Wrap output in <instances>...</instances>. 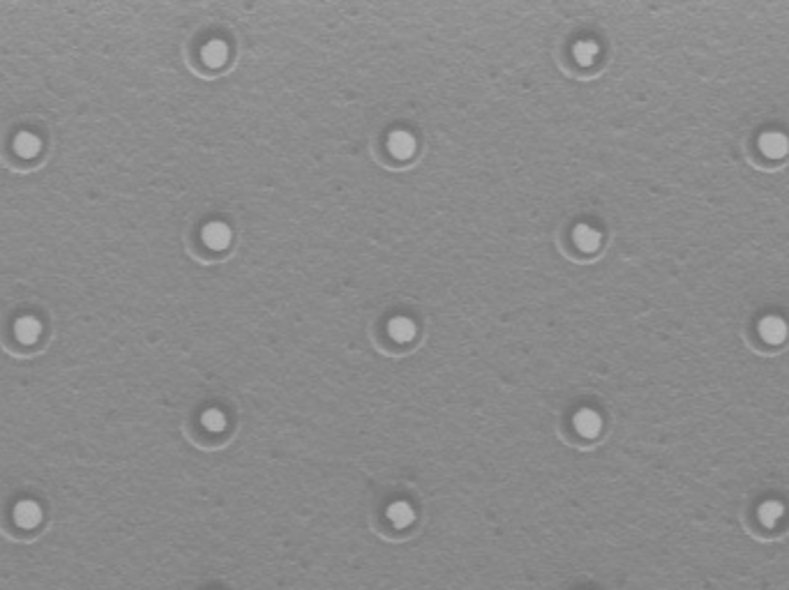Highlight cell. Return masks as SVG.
<instances>
[{
	"mask_svg": "<svg viewBox=\"0 0 789 590\" xmlns=\"http://www.w3.org/2000/svg\"><path fill=\"white\" fill-rule=\"evenodd\" d=\"M203 243L210 249H224L231 243V231L227 224L222 222H210L203 229Z\"/></svg>",
	"mask_w": 789,
	"mask_h": 590,
	"instance_id": "4",
	"label": "cell"
},
{
	"mask_svg": "<svg viewBox=\"0 0 789 590\" xmlns=\"http://www.w3.org/2000/svg\"><path fill=\"white\" fill-rule=\"evenodd\" d=\"M575 56H577V60L581 65H588L598 56V46L593 44V41H579V44L575 46Z\"/></svg>",
	"mask_w": 789,
	"mask_h": 590,
	"instance_id": "15",
	"label": "cell"
},
{
	"mask_svg": "<svg viewBox=\"0 0 789 590\" xmlns=\"http://www.w3.org/2000/svg\"><path fill=\"white\" fill-rule=\"evenodd\" d=\"M12 514H14L16 526H19V528H26V530L35 528L37 523L42 521V517H44V512H42V505H39L37 501H30V498H26V501H19V503H16Z\"/></svg>",
	"mask_w": 789,
	"mask_h": 590,
	"instance_id": "1",
	"label": "cell"
},
{
	"mask_svg": "<svg viewBox=\"0 0 789 590\" xmlns=\"http://www.w3.org/2000/svg\"><path fill=\"white\" fill-rule=\"evenodd\" d=\"M388 519H390V523H393L395 528H406V526H411V523H413L415 512H413V508H411L409 503L397 501V503H393L388 508Z\"/></svg>",
	"mask_w": 789,
	"mask_h": 590,
	"instance_id": "8",
	"label": "cell"
},
{
	"mask_svg": "<svg viewBox=\"0 0 789 590\" xmlns=\"http://www.w3.org/2000/svg\"><path fill=\"white\" fill-rule=\"evenodd\" d=\"M575 243L579 249H584V252H593V249H598V245H600V233L591 226H577Z\"/></svg>",
	"mask_w": 789,
	"mask_h": 590,
	"instance_id": "13",
	"label": "cell"
},
{
	"mask_svg": "<svg viewBox=\"0 0 789 590\" xmlns=\"http://www.w3.org/2000/svg\"><path fill=\"white\" fill-rule=\"evenodd\" d=\"M783 514H785V508L780 501H766V503H762L757 510V517L764 526H776Z\"/></svg>",
	"mask_w": 789,
	"mask_h": 590,
	"instance_id": "12",
	"label": "cell"
},
{
	"mask_svg": "<svg viewBox=\"0 0 789 590\" xmlns=\"http://www.w3.org/2000/svg\"><path fill=\"white\" fill-rule=\"evenodd\" d=\"M575 429L584 438H595L598 434H600V429H602L600 415H598L595 411H588V409L586 411H579L575 415Z\"/></svg>",
	"mask_w": 789,
	"mask_h": 590,
	"instance_id": "6",
	"label": "cell"
},
{
	"mask_svg": "<svg viewBox=\"0 0 789 590\" xmlns=\"http://www.w3.org/2000/svg\"><path fill=\"white\" fill-rule=\"evenodd\" d=\"M201 422H203V427H206L208 431H222L224 427H227V418H224V413L217 411V409L206 411V413H203V418H201Z\"/></svg>",
	"mask_w": 789,
	"mask_h": 590,
	"instance_id": "14",
	"label": "cell"
},
{
	"mask_svg": "<svg viewBox=\"0 0 789 590\" xmlns=\"http://www.w3.org/2000/svg\"><path fill=\"white\" fill-rule=\"evenodd\" d=\"M14 335L21 344H35L42 335V323L35 316H21L14 323Z\"/></svg>",
	"mask_w": 789,
	"mask_h": 590,
	"instance_id": "2",
	"label": "cell"
},
{
	"mask_svg": "<svg viewBox=\"0 0 789 590\" xmlns=\"http://www.w3.org/2000/svg\"><path fill=\"white\" fill-rule=\"evenodd\" d=\"M388 330H390V337L395 339V342H411V339L415 337V326H413V321H409V319H404V316H400V319H393L390 321V326H388Z\"/></svg>",
	"mask_w": 789,
	"mask_h": 590,
	"instance_id": "11",
	"label": "cell"
},
{
	"mask_svg": "<svg viewBox=\"0 0 789 590\" xmlns=\"http://www.w3.org/2000/svg\"><path fill=\"white\" fill-rule=\"evenodd\" d=\"M759 335H762L764 342H769V344L785 342V337H787L785 321L778 319V316H766V319L759 323Z\"/></svg>",
	"mask_w": 789,
	"mask_h": 590,
	"instance_id": "5",
	"label": "cell"
},
{
	"mask_svg": "<svg viewBox=\"0 0 789 590\" xmlns=\"http://www.w3.org/2000/svg\"><path fill=\"white\" fill-rule=\"evenodd\" d=\"M759 150L766 155V157H785L787 150H789V141L785 134H780V132H766L762 139H759Z\"/></svg>",
	"mask_w": 789,
	"mask_h": 590,
	"instance_id": "3",
	"label": "cell"
},
{
	"mask_svg": "<svg viewBox=\"0 0 789 590\" xmlns=\"http://www.w3.org/2000/svg\"><path fill=\"white\" fill-rule=\"evenodd\" d=\"M14 150H16V155L30 160V157H35L42 150V141H39V136L32 134V132H21V134H16V139H14Z\"/></svg>",
	"mask_w": 789,
	"mask_h": 590,
	"instance_id": "9",
	"label": "cell"
},
{
	"mask_svg": "<svg viewBox=\"0 0 789 590\" xmlns=\"http://www.w3.org/2000/svg\"><path fill=\"white\" fill-rule=\"evenodd\" d=\"M201 56H203L206 65H210V68H220V65H224V60H227L229 51H227V44H224V41L213 39L210 44L203 46Z\"/></svg>",
	"mask_w": 789,
	"mask_h": 590,
	"instance_id": "10",
	"label": "cell"
},
{
	"mask_svg": "<svg viewBox=\"0 0 789 590\" xmlns=\"http://www.w3.org/2000/svg\"><path fill=\"white\" fill-rule=\"evenodd\" d=\"M388 148H390V153L395 157H400V160H409L415 150V139L409 132H395V134H390L388 139Z\"/></svg>",
	"mask_w": 789,
	"mask_h": 590,
	"instance_id": "7",
	"label": "cell"
}]
</instances>
